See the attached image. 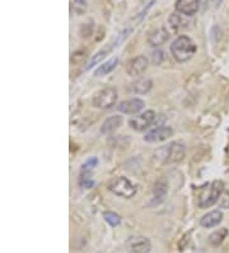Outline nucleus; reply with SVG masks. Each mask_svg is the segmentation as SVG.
<instances>
[{"label":"nucleus","instance_id":"obj_1","mask_svg":"<svg viewBox=\"0 0 229 253\" xmlns=\"http://www.w3.org/2000/svg\"><path fill=\"white\" fill-rule=\"evenodd\" d=\"M196 50H197L196 43L186 35L178 36L171 45L172 55L180 63L189 62L190 59L196 54Z\"/></svg>","mask_w":229,"mask_h":253},{"label":"nucleus","instance_id":"obj_2","mask_svg":"<svg viewBox=\"0 0 229 253\" xmlns=\"http://www.w3.org/2000/svg\"><path fill=\"white\" fill-rule=\"evenodd\" d=\"M224 192V183L222 180H214L210 184L205 185L198 197V207L200 209H209L219 201L220 196Z\"/></svg>","mask_w":229,"mask_h":253},{"label":"nucleus","instance_id":"obj_3","mask_svg":"<svg viewBox=\"0 0 229 253\" xmlns=\"http://www.w3.org/2000/svg\"><path fill=\"white\" fill-rule=\"evenodd\" d=\"M108 189L112 192L113 195H116L122 198H128V200L129 198H132L136 195V187L128 178H125V176L113 178L108 183Z\"/></svg>","mask_w":229,"mask_h":253},{"label":"nucleus","instance_id":"obj_4","mask_svg":"<svg viewBox=\"0 0 229 253\" xmlns=\"http://www.w3.org/2000/svg\"><path fill=\"white\" fill-rule=\"evenodd\" d=\"M119 93L115 87H106L98 91L93 97V105L97 109H110L116 105Z\"/></svg>","mask_w":229,"mask_h":253},{"label":"nucleus","instance_id":"obj_5","mask_svg":"<svg viewBox=\"0 0 229 253\" xmlns=\"http://www.w3.org/2000/svg\"><path fill=\"white\" fill-rule=\"evenodd\" d=\"M157 114L156 111L153 110H147L143 114L137 115V117L132 118L129 121V126H131L134 130H137V132H141V130L148 129L152 124L156 123Z\"/></svg>","mask_w":229,"mask_h":253},{"label":"nucleus","instance_id":"obj_6","mask_svg":"<svg viewBox=\"0 0 229 253\" xmlns=\"http://www.w3.org/2000/svg\"><path fill=\"white\" fill-rule=\"evenodd\" d=\"M148 59L144 55H139L136 58L130 59L128 63H126V73L130 76V77H139V76H143L145 73L148 68Z\"/></svg>","mask_w":229,"mask_h":253},{"label":"nucleus","instance_id":"obj_7","mask_svg":"<svg viewBox=\"0 0 229 253\" xmlns=\"http://www.w3.org/2000/svg\"><path fill=\"white\" fill-rule=\"evenodd\" d=\"M173 136V129L171 126H159L154 129H152L150 132H148L144 137V139L147 142H163L165 139L171 138Z\"/></svg>","mask_w":229,"mask_h":253},{"label":"nucleus","instance_id":"obj_8","mask_svg":"<svg viewBox=\"0 0 229 253\" xmlns=\"http://www.w3.org/2000/svg\"><path fill=\"white\" fill-rule=\"evenodd\" d=\"M126 246L131 253H149L152 250V243L145 237L129 238Z\"/></svg>","mask_w":229,"mask_h":253},{"label":"nucleus","instance_id":"obj_9","mask_svg":"<svg viewBox=\"0 0 229 253\" xmlns=\"http://www.w3.org/2000/svg\"><path fill=\"white\" fill-rule=\"evenodd\" d=\"M174 9L183 16L191 17L200 9V0H176Z\"/></svg>","mask_w":229,"mask_h":253},{"label":"nucleus","instance_id":"obj_10","mask_svg":"<svg viewBox=\"0 0 229 253\" xmlns=\"http://www.w3.org/2000/svg\"><path fill=\"white\" fill-rule=\"evenodd\" d=\"M165 152L164 158L165 163H180L185 156V146L180 142H173L168 146L167 148H163Z\"/></svg>","mask_w":229,"mask_h":253},{"label":"nucleus","instance_id":"obj_11","mask_svg":"<svg viewBox=\"0 0 229 253\" xmlns=\"http://www.w3.org/2000/svg\"><path fill=\"white\" fill-rule=\"evenodd\" d=\"M144 106H145V102H144L141 99L135 97V99L122 101L121 104L117 106V109H119V111L124 113V114L132 115V114H137L139 111L143 110Z\"/></svg>","mask_w":229,"mask_h":253},{"label":"nucleus","instance_id":"obj_12","mask_svg":"<svg viewBox=\"0 0 229 253\" xmlns=\"http://www.w3.org/2000/svg\"><path fill=\"white\" fill-rule=\"evenodd\" d=\"M222 220H223V213H222V211L214 210L208 212L206 215H204L200 219V225L206 229L215 228V226H218L222 222Z\"/></svg>","mask_w":229,"mask_h":253},{"label":"nucleus","instance_id":"obj_13","mask_svg":"<svg viewBox=\"0 0 229 253\" xmlns=\"http://www.w3.org/2000/svg\"><path fill=\"white\" fill-rule=\"evenodd\" d=\"M168 39H169V34H168L167 30L164 27H159L150 32L149 36H148V42L154 47L162 46L163 43L167 42Z\"/></svg>","mask_w":229,"mask_h":253},{"label":"nucleus","instance_id":"obj_14","mask_svg":"<svg viewBox=\"0 0 229 253\" xmlns=\"http://www.w3.org/2000/svg\"><path fill=\"white\" fill-rule=\"evenodd\" d=\"M122 122V117L120 115H113V117H110L108 119L104 121V123L102 124L101 126V133L102 134H111L113 133L116 129H119L120 126H121Z\"/></svg>","mask_w":229,"mask_h":253},{"label":"nucleus","instance_id":"obj_15","mask_svg":"<svg viewBox=\"0 0 229 253\" xmlns=\"http://www.w3.org/2000/svg\"><path fill=\"white\" fill-rule=\"evenodd\" d=\"M117 64H119V58H112L110 60H107L106 63H103L102 65H99L95 72L96 77H103V76H107L108 73L113 71V69L116 68Z\"/></svg>","mask_w":229,"mask_h":253},{"label":"nucleus","instance_id":"obj_16","mask_svg":"<svg viewBox=\"0 0 229 253\" xmlns=\"http://www.w3.org/2000/svg\"><path fill=\"white\" fill-rule=\"evenodd\" d=\"M152 87L153 82L149 78H140L135 84H132V92H135L136 95H144V93L149 92Z\"/></svg>","mask_w":229,"mask_h":253},{"label":"nucleus","instance_id":"obj_17","mask_svg":"<svg viewBox=\"0 0 229 253\" xmlns=\"http://www.w3.org/2000/svg\"><path fill=\"white\" fill-rule=\"evenodd\" d=\"M228 233L229 232L227 228L218 229L217 232L211 233V234L209 235V244H210L211 247H219L220 244L223 243L224 239L227 238Z\"/></svg>","mask_w":229,"mask_h":253},{"label":"nucleus","instance_id":"obj_18","mask_svg":"<svg viewBox=\"0 0 229 253\" xmlns=\"http://www.w3.org/2000/svg\"><path fill=\"white\" fill-rule=\"evenodd\" d=\"M97 164H98V159L97 158L88 159L86 163L83 164L82 171H80V179L79 180L89 179V178H91L92 171H93V169L97 167Z\"/></svg>","mask_w":229,"mask_h":253},{"label":"nucleus","instance_id":"obj_19","mask_svg":"<svg viewBox=\"0 0 229 253\" xmlns=\"http://www.w3.org/2000/svg\"><path fill=\"white\" fill-rule=\"evenodd\" d=\"M112 49H113V46H112V45H111V46L106 47V49H102L101 51H98V53L95 55V58L92 59L91 62L88 63V65H87V68H86L87 71H89V69L93 68V67H95V65H97L98 63H101L102 60H103V59L106 58L107 54L110 53V51H111V50H112Z\"/></svg>","mask_w":229,"mask_h":253},{"label":"nucleus","instance_id":"obj_20","mask_svg":"<svg viewBox=\"0 0 229 253\" xmlns=\"http://www.w3.org/2000/svg\"><path fill=\"white\" fill-rule=\"evenodd\" d=\"M103 219L104 221L108 222L112 228H116V226H119L120 224H121V217H120V215L112 212V211H104Z\"/></svg>","mask_w":229,"mask_h":253},{"label":"nucleus","instance_id":"obj_21","mask_svg":"<svg viewBox=\"0 0 229 253\" xmlns=\"http://www.w3.org/2000/svg\"><path fill=\"white\" fill-rule=\"evenodd\" d=\"M168 25H169V27H171L173 31H178L180 28H182L183 22L182 19H181L180 14H176V13L171 14L169 18H168Z\"/></svg>","mask_w":229,"mask_h":253},{"label":"nucleus","instance_id":"obj_22","mask_svg":"<svg viewBox=\"0 0 229 253\" xmlns=\"http://www.w3.org/2000/svg\"><path fill=\"white\" fill-rule=\"evenodd\" d=\"M165 195H167V183L161 180V182L154 185V197L158 198L159 201H162Z\"/></svg>","mask_w":229,"mask_h":253},{"label":"nucleus","instance_id":"obj_23","mask_svg":"<svg viewBox=\"0 0 229 253\" xmlns=\"http://www.w3.org/2000/svg\"><path fill=\"white\" fill-rule=\"evenodd\" d=\"M87 0H73V9L76 16H83L87 12Z\"/></svg>","mask_w":229,"mask_h":253},{"label":"nucleus","instance_id":"obj_24","mask_svg":"<svg viewBox=\"0 0 229 253\" xmlns=\"http://www.w3.org/2000/svg\"><path fill=\"white\" fill-rule=\"evenodd\" d=\"M220 209H229V191H224L219 198Z\"/></svg>","mask_w":229,"mask_h":253},{"label":"nucleus","instance_id":"obj_25","mask_svg":"<svg viewBox=\"0 0 229 253\" xmlns=\"http://www.w3.org/2000/svg\"><path fill=\"white\" fill-rule=\"evenodd\" d=\"M163 55H164V54H163L161 50H157V51H154V53H153V62L156 63L157 65L161 64L163 59H164V56Z\"/></svg>","mask_w":229,"mask_h":253},{"label":"nucleus","instance_id":"obj_26","mask_svg":"<svg viewBox=\"0 0 229 253\" xmlns=\"http://www.w3.org/2000/svg\"><path fill=\"white\" fill-rule=\"evenodd\" d=\"M209 1H211V3H213L215 6H219L223 0H209Z\"/></svg>","mask_w":229,"mask_h":253}]
</instances>
